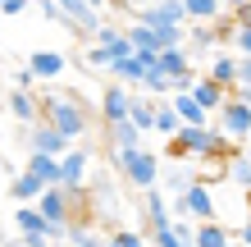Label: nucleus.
I'll return each mask as SVG.
<instances>
[{"instance_id":"39448f33","label":"nucleus","mask_w":251,"mask_h":247,"mask_svg":"<svg viewBox=\"0 0 251 247\" xmlns=\"http://www.w3.org/2000/svg\"><path fill=\"white\" fill-rule=\"evenodd\" d=\"M169 151L174 156H205L210 151V124H183L169 137Z\"/></svg>"},{"instance_id":"72a5a7b5","label":"nucleus","mask_w":251,"mask_h":247,"mask_svg":"<svg viewBox=\"0 0 251 247\" xmlns=\"http://www.w3.org/2000/svg\"><path fill=\"white\" fill-rule=\"evenodd\" d=\"M19 243H23V247H55V238H50V234H23Z\"/></svg>"},{"instance_id":"4be33fe9","label":"nucleus","mask_w":251,"mask_h":247,"mask_svg":"<svg viewBox=\"0 0 251 247\" xmlns=\"http://www.w3.org/2000/svg\"><path fill=\"white\" fill-rule=\"evenodd\" d=\"M14 224H19V234H50L46 215L37 206H14Z\"/></svg>"},{"instance_id":"2f4dec72","label":"nucleus","mask_w":251,"mask_h":247,"mask_svg":"<svg viewBox=\"0 0 251 247\" xmlns=\"http://www.w3.org/2000/svg\"><path fill=\"white\" fill-rule=\"evenodd\" d=\"M233 55H251V27H238V32H233Z\"/></svg>"},{"instance_id":"ea45409f","label":"nucleus","mask_w":251,"mask_h":247,"mask_svg":"<svg viewBox=\"0 0 251 247\" xmlns=\"http://www.w3.org/2000/svg\"><path fill=\"white\" fill-rule=\"evenodd\" d=\"M87 5H92V9H100V14H105V9H114V0H87Z\"/></svg>"},{"instance_id":"6ab92c4d","label":"nucleus","mask_w":251,"mask_h":247,"mask_svg":"<svg viewBox=\"0 0 251 247\" xmlns=\"http://www.w3.org/2000/svg\"><path fill=\"white\" fill-rule=\"evenodd\" d=\"M41 192H46V183H41V179H37L32 169H23L19 179L9 183V197L19 201V206H37V197H41Z\"/></svg>"},{"instance_id":"ddd939ff","label":"nucleus","mask_w":251,"mask_h":247,"mask_svg":"<svg viewBox=\"0 0 251 247\" xmlns=\"http://www.w3.org/2000/svg\"><path fill=\"white\" fill-rule=\"evenodd\" d=\"M64 55L60 51H32V55H27V74H32L37 82H50V78H60L64 74Z\"/></svg>"},{"instance_id":"2eb2a0df","label":"nucleus","mask_w":251,"mask_h":247,"mask_svg":"<svg viewBox=\"0 0 251 247\" xmlns=\"http://www.w3.org/2000/svg\"><path fill=\"white\" fill-rule=\"evenodd\" d=\"M205 78H215L224 92H238V55L233 51H224V55H215L210 60V69H205Z\"/></svg>"},{"instance_id":"7c9ffc66","label":"nucleus","mask_w":251,"mask_h":247,"mask_svg":"<svg viewBox=\"0 0 251 247\" xmlns=\"http://www.w3.org/2000/svg\"><path fill=\"white\" fill-rule=\"evenodd\" d=\"M87 64H96V69H110L114 64V55L105 46H87Z\"/></svg>"},{"instance_id":"a19ab883","label":"nucleus","mask_w":251,"mask_h":247,"mask_svg":"<svg viewBox=\"0 0 251 247\" xmlns=\"http://www.w3.org/2000/svg\"><path fill=\"white\" fill-rule=\"evenodd\" d=\"M238 238H242V247H251V220L242 224V234H238Z\"/></svg>"},{"instance_id":"37998d69","label":"nucleus","mask_w":251,"mask_h":247,"mask_svg":"<svg viewBox=\"0 0 251 247\" xmlns=\"http://www.w3.org/2000/svg\"><path fill=\"white\" fill-rule=\"evenodd\" d=\"M124 5H132V9H146V5H155V0H124Z\"/></svg>"},{"instance_id":"4468645a","label":"nucleus","mask_w":251,"mask_h":247,"mask_svg":"<svg viewBox=\"0 0 251 247\" xmlns=\"http://www.w3.org/2000/svg\"><path fill=\"white\" fill-rule=\"evenodd\" d=\"M105 137H110V156H114V151H137L146 133L132 119H119V124H105Z\"/></svg>"},{"instance_id":"dca6fc26","label":"nucleus","mask_w":251,"mask_h":247,"mask_svg":"<svg viewBox=\"0 0 251 247\" xmlns=\"http://www.w3.org/2000/svg\"><path fill=\"white\" fill-rule=\"evenodd\" d=\"M9 114H14L19 124L32 128V124H41V101H37L32 92H19V87H14V92H9Z\"/></svg>"},{"instance_id":"393cba45","label":"nucleus","mask_w":251,"mask_h":247,"mask_svg":"<svg viewBox=\"0 0 251 247\" xmlns=\"http://www.w3.org/2000/svg\"><path fill=\"white\" fill-rule=\"evenodd\" d=\"M183 9H187V23H215L224 14L219 0H183Z\"/></svg>"},{"instance_id":"aec40b11","label":"nucleus","mask_w":251,"mask_h":247,"mask_svg":"<svg viewBox=\"0 0 251 247\" xmlns=\"http://www.w3.org/2000/svg\"><path fill=\"white\" fill-rule=\"evenodd\" d=\"M146 224H151V234H160V229L174 224V215L165 206V197H160V188H146Z\"/></svg>"},{"instance_id":"f8f14e48","label":"nucleus","mask_w":251,"mask_h":247,"mask_svg":"<svg viewBox=\"0 0 251 247\" xmlns=\"http://www.w3.org/2000/svg\"><path fill=\"white\" fill-rule=\"evenodd\" d=\"M187 92H192V101H197V106L201 110H224V101L233 96V92H224V87H219L215 78H205V74H197V78H192V87H187Z\"/></svg>"},{"instance_id":"c9c22d12","label":"nucleus","mask_w":251,"mask_h":247,"mask_svg":"<svg viewBox=\"0 0 251 247\" xmlns=\"http://www.w3.org/2000/svg\"><path fill=\"white\" fill-rule=\"evenodd\" d=\"M165 183H169V192H178V197L187 192V174H169V179H165Z\"/></svg>"},{"instance_id":"49530a36","label":"nucleus","mask_w":251,"mask_h":247,"mask_svg":"<svg viewBox=\"0 0 251 247\" xmlns=\"http://www.w3.org/2000/svg\"><path fill=\"white\" fill-rule=\"evenodd\" d=\"M0 137H5V128H0Z\"/></svg>"},{"instance_id":"a211bd4d","label":"nucleus","mask_w":251,"mask_h":247,"mask_svg":"<svg viewBox=\"0 0 251 247\" xmlns=\"http://www.w3.org/2000/svg\"><path fill=\"white\" fill-rule=\"evenodd\" d=\"M27 169H32L46 188H60V179H64L60 174V156H46V151H27Z\"/></svg>"},{"instance_id":"1a4fd4ad","label":"nucleus","mask_w":251,"mask_h":247,"mask_svg":"<svg viewBox=\"0 0 251 247\" xmlns=\"http://www.w3.org/2000/svg\"><path fill=\"white\" fill-rule=\"evenodd\" d=\"M55 5H60L64 23H73V27H78V32H87V37H92L96 27L105 23V14H100V9H92L87 0H55Z\"/></svg>"},{"instance_id":"c85d7f7f","label":"nucleus","mask_w":251,"mask_h":247,"mask_svg":"<svg viewBox=\"0 0 251 247\" xmlns=\"http://www.w3.org/2000/svg\"><path fill=\"white\" fill-rule=\"evenodd\" d=\"M142 92H151V96H169L174 92V82L160 74V69H146V78H142Z\"/></svg>"},{"instance_id":"f03ea898","label":"nucleus","mask_w":251,"mask_h":247,"mask_svg":"<svg viewBox=\"0 0 251 247\" xmlns=\"http://www.w3.org/2000/svg\"><path fill=\"white\" fill-rule=\"evenodd\" d=\"M114 165H119V174L132 183V188H155V179H160V156L155 151H146V147H137V151H114Z\"/></svg>"},{"instance_id":"0eeeda50","label":"nucleus","mask_w":251,"mask_h":247,"mask_svg":"<svg viewBox=\"0 0 251 247\" xmlns=\"http://www.w3.org/2000/svg\"><path fill=\"white\" fill-rule=\"evenodd\" d=\"M87 169H92V161H87V151L82 147H69L60 156V188H69V192H87Z\"/></svg>"},{"instance_id":"c03bdc74","label":"nucleus","mask_w":251,"mask_h":247,"mask_svg":"<svg viewBox=\"0 0 251 247\" xmlns=\"http://www.w3.org/2000/svg\"><path fill=\"white\" fill-rule=\"evenodd\" d=\"M9 247H23V243H9Z\"/></svg>"},{"instance_id":"a18cd8bd","label":"nucleus","mask_w":251,"mask_h":247,"mask_svg":"<svg viewBox=\"0 0 251 247\" xmlns=\"http://www.w3.org/2000/svg\"><path fill=\"white\" fill-rule=\"evenodd\" d=\"M0 9H5V0H0Z\"/></svg>"},{"instance_id":"a878e982","label":"nucleus","mask_w":251,"mask_h":247,"mask_svg":"<svg viewBox=\"0 0 251 247\" xmlns=\"http://www.w3.org/2000/svg\"><path fill=\"white\" fill-rule=\"evenodd\" d=\"M219 46V27L215 23H192V41H187V51L192 55H201V51H215Z\"/></svg>"},{"instance_id":"4c0bfd02","label":"nucleus","mask_w":251,"mask_h":247,"mask_svg":"<svg viewBox=\"0 0 251 247\" xmlns=\"http://www.w3.org/2000/svg\"><path fill=\"white\" fill-rule=\"evenodd\" d=\"M27 5H32V0H5V9H0V14H9V19H14V14H23Z\"/></svg>"},{"instance_id":"58836bf2","label":"nucleus","mask_w":251,"mask_h":247,"mask_svg":"<svg viewBox=\"0 0 251 247\" xmlns=\"http://www.w3.org/2000/svg\"><path fill=\"white\" fill-rule=\"evenodd\" d=\"M233 96H238L242 106H251V87H242V82H238V92H233Z\"/></svg>"},{"instance_id":"e433bc0d","label":"nucleus","mask_w":251,"mask_h":247,"mask_svg":"<svg viewBox=\"0 0 251 247\" xmlns=\"http://www.w3.org/2000/svg\"><path fill=\"white\" fill-rule=\"evenodd\" d=\"M32 82H37V78L27 74V69H19V74H14V87H19V92H32Z\"/></svg>"},{"instance_id":"79ce46f5","label":"nucleus","mask_w":251,"mask_h":247,"mask_svg":"<svg viewBox=\"0 0 251 247\" xmlns=\"http://www.w3.org/2000/svg\"><path fill=\"white\" fill-rule=\"evenodd\" d=\"M251 0H228V14H238V9H247Z\"/></svg>"},{"instance_id":"6e6552de","label":"nucleus","mask_w":251,"mask_h":247,"mask_svg":"<svg viewBox=\"0 0 251 247\" xmlns=\"http://www.w3.org/2000/svg\"><path fill=\"white\" fill-rule=\"evenodd\" d=\"M151 69H160V74H165L174 87H178L183 78H192V74H197V69H192V51H187V46H169V51H160Z\"/></svg>"},{"instance_id":"f3484780","label":"nucleus","mask_w":251,"mask_h":247,"mask_svg":"<svg viewBox=\"0 0 251 247\" xmlns=\"http://www.w3.org/2000/svg\"><path fill=\"white\" fill-rule=\"evenodd\" d=\"M146 64L142 55H124V60H114L110 64V74H114V82H124V87H142V78H146Z\"/></svg>"},{"instance_id":"412c9836","label":"nucleus","mask_w":251,"mask_h":247,"mask_svg":"<svg viewBox=\"0 0 251 247\" xmlns=\"http://www.w3.org/2000/svg\"><path fill=\"white\" fill-rule=\"evenodd\" d=\"M128 119L142 128V133H155V101L151 96H132V106H128Z\"/></svg>"},{"instance_id":"473e14b6","label":"nucleus","mask_w":251,"mask_h":247,"mask_svg":"<svg viewBox=\"0 0 251 247\" xmlns=\"http://www.w3.org/2000/svg\"><path fill=\"white\" fill-rule=\"evenodd\" d=\"M155 247H197V243H183L178 234H174V224H169V229H160V234H155Z\"/></svg>"},{"instance_id":"9d476101","label":"nucleus","mask_w":251,"mask_h":247,"mask_svg":"<svg viewBox=\"0 0 251 247\" xmlns=\"http://www.w3.org/2000/svg\"><path fill=\"white\" fill-rule=\"evenodd\" d=\"M69 147H73V142H69V137L60 133V128H50L46 119L27 128V151H46V156H64Z\"/></svg>"},{"instance_id":"cd10ccee","label":"nucleus","mask_w":251,"mask_h":247,"mask_svg":"<svg viewBox=\"0 0 251 247\" xmlns=\"http://www.w3.org/2000/svg\"><path fill=\"white\" fill-rule=\"evenodd\" d=\"M228 179L251 192V156H233V161H228Z\"/></svg>"},{"instance_id":"9b49d317","label":"nucleus","mask_w":251,"mask_h":247,"mask_svg":"<svg viewBox=\"0 0 251 247\" xmlns=\"http://www.w3.org/2000/svg\"><path fill=\"white\" fill-rule=\"evenodd\" d=\"M128 106H132V92H128L124 82H110L105 92H100V119H105V124L128 119Z\"/></svg>"},{"instance_id":"f704fd0d","label":"nucleus","mask_w":251,"mask_h":247,"mask_svg":"<svg viewBox=\"0 0 251 247\" xmlns=\"http://www.w3.org/2000/svg\"><path fill=\"white\" fill-rule=\"evenodd\" d=\"M238 82L251 87V55H242V60H238Z\"/></svg>"},{"instance_id":"423d86ee","label":"nucleus","mask_w":251,"mask_h":247,"mask_svg":"<svg viewBox=\"0 0 251 247\" xmlns=\"http://www.w3.org/2000/svg\"><path fill=\"white\" fill-rule=\"evenodd\" d=\"M219 133H228L233 142H242V137H251V106H242L238 96H228L224 101V110H219Z\"/></svg>"},{"instance_id":"5701e85b","label":"nucleus","mask_w":251,"mask_h":247,"mask_svg":"<svg viewBox=\"0 0 251 247\" xmlns=\"http://www.w3.org/2000/svg\"><path fill=\"white\" fill-rule=\"evenodd\" d=\"M197 247H233V238H228V229L219 224V220H205V224H197V238H192Z\"/></svg>"},{"instance_id":"c756f323","label":"nucleus","mask_w":251,"mask_h":247,"mask_svg":"<svg viewBox=\"0 0 251 247\" xmlns=\"http://www.w3.org/2000/svg\"><path fill=\"white\" fill-rule=\"evenodd\" d=\"M110 247H146V238L132 234V229H114V234H110Z\"/></svg>"},{"instance_id":"b1692460","label":"nucleus","mask_w":251,"mask_h":247,"mask_svg":"<svg viewBox=\"0 0 251 247\" xmlns=\"http://www.w3.org/2000/svg\"><path fill=\"white\" fill-rule=\"evenodd\" d=\"M169 106L178 110V119H183V124H205V119H210V110H201L197 101H192V92H174Z\"/></svg>"},{"instance_id":"f257e3e1","label":"nucleus","mask_w":251,"mask_h":247,"mask_svg":"<svg viewBox=\"0 0 251 247\" xmlns=\"http://www.w3.org/2000/svg\"><path fill=\"white\" fill-rule=\"evenodd\" d=\"M37 101H41V119H46L50 128H60L69 142L92 128V110H87L82 96H73V92H41Z\"/></svg>"},{"instance_id":"7ed1b4c3","label":"nucleus","mask_w":251,"mask_h":247,"mask_svg":"<svg viewBox=\"0 0 251 247\" xmlns=\"http://www.w3.org/2000/svg\"><path fill=\"white\" fill-rule=\"evenodd\" d=\"M137 23H146V27H187V9H183V0H155V5L137 9Z\"/></svg>"},{"instance_id":"bb28decb","label":"nucleus","mask_w":251,"mask_h":247,"mask_svg":"<svg viewBox=\"0 0 251 247\" xmlns=\"http://www.w3.org/2000/svg\"><path fill=\"white\" fill-rule=\"evenodd\" d=\"M183 128V119H178V110L169 106V101H155V133L160 137H174Z\"/></svg>"},{"instance_id":"20e7f679","label":"nucleus","mask_w":251,"mask_h":247,"mask_svg":"<svg viewBox=\"0 0 251 247\" xmlns=\"http://www.w3.org/2000/svg\"><path fill=\"white\" fill-rule=\"evenodd\" d=\"M178 211H183V215H192L197 224L215 220V197H210V188H205L201 179H192V183H187V192L178 197Z\"/></svg>"}]
</instances>
